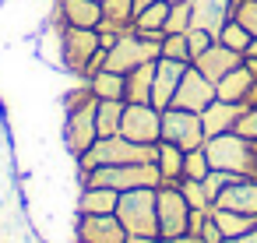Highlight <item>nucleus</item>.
<instances>
[{"mask_svg": "<svg viewBox=\"0 0 257 243\" xmlns=\"http://www.w3.org/2000/svg\"><path fill=\"white\" fill-rule=\"evenodd\" d=\"M57 22L71 29H99L102 4L99 0H57Z\"/></svg>", "mask_w": 257, "mask_h": 243, "instance_id": "nucleus-17", "label": "nucleus"}, {"mask_svg": "<svg viewBox=\"0 0 257 243\" xmlns=\"http://www.w3.org/2000/svg\"><path fill=\"white\" fill-rule=\"evenodd\" d=\"M127 243H159V239H145V236H127Z\"/></svg>", "mask_w": 257, "mask_h": 243, "instance_id": "nucleus-41", "label": "nucleus"}, {"mask_svg": "<svg viewBox=\"0 0 257 243\" xmlns=\"http://www.w3.org/2000/svg\"><path fill=\"white\" fill-rule=\"evenodd\" d=\"M197 239H201V243H222V232H218V225H215L211 211H208V218L201 222V232H197Z\"/></svg>", "mask_w": 257, "mask_h": 243, "instance_id": "nucleus-38", "label": "nucleus"}, {"mask_svg": "<svg viewBox=\"0 0 257 243\" xmlns=\"http://www.w3.org/2000/svg\"><path fill=\"white\" fill-rule=\"evenodd\" d=\"M197 243H201V239H197Z\"/></svg>", "mask_w": 257, "mask_h": 243, "instance_id": "nucleus-45", "label": "nucleus"}, {"mask_svg": "<svg viewBox=\"0 0 257 243\" xmlns=\"http://www.w3.org/2000/svg\"><path fill=\"white\" fill-rule=\"evenodd\" d=\"M113 187V190H138V187H159L162 176L155 169V162H127V166H95L85 176V187Z\"/></svg>", "mask_w": 257, "mask_h": 243, "instance_id": "nucleus-5", "label": "nucleus"}, {"mask_svg": "<svg viewBox=\"0 0 257 243\" xmlns=\"http://www.w3.org/2000/svg\"><path fill=\"white\" fill-rule=\"evenodd\" d=\"M250 53H253V57H257V39H253V43H250Z\"/></svg>", "mask_w": 257, "mask_h": 243, "instance_id": "nucleus-43", "label": "nucleus"}, {"mask_svg": "<svg viewBox=\"0 0 257 243\" xmlns=\"http://www.w3.org/2000/svg\"><path fill=\"white\" fill-rule=\"evenodd\" d=\"M222 243H257V225H253L250 232H243V236H232V239H222Z\"/></svg>", "mask_w": 257, "mask_h": 243, "instance_id": "nucleus-40", "label": "nucleus"}, {"mask_svg": "<svg viewBox=\"0 0 257 243\" xmlns=\"http://www.w3.org/2000/svg\"><path fill=\"white\" fill-rule=\"evenodd\" d=\"M208 173H211V162L204 155V145L201 148H190L183 155V180H204Z\"/></svg>", "mask_w": 257, "mask_h": 243, "instance_id": "nucleus-29", "label": "nucleus"}, {"mask_svg": "<svg viewBox=\"0 0 257 243\" xmlns=\"http://www.w3.org/2000/svg\"><path fill=\"white\" fill-rule=\"evenodd\" d=\"M155 204H159V236H180L190 229V201L183 197L180 183H159L155 187Z\"/></svg>", "mask_w": 257, "mask_h": 243, "instance_id": "nucleus-7", "label": "nucleus"}, {"mask_svg": "<svg viewBox=\"0 0 257 243\" xmlns=\"http://www.w3.org/2000/svg\"><path fill=\"white\" fill-rule=\"evenodd\" d=\"M123 99H95V127L99 138H113L120 134V120H123Z\"/></svg>", "mask_w": 257, "mask_h": 243, "instance_id": "nucleus-24", "label": "nucleus"}, {"mask_svg": "<svg viewBox=\"0 0 257 243\" xmlns=\"http://www.w3.org/2000/svg\"><path fill=\"white\" fill-rule=\"evenodd\" d=\"M92 99H95V95H92L88 81H81V85H74V88L64 92V113H71V109H78V106H85V102H92Z\"/></svg>", "mask_w": 257, "mask_h": 243, "instance_id": "nucleus-36", "label": "nucleus"}, {"mask_svg": "<svg viewBox=\"0 0 257 243\" xmlns=\"http://www.w3.org/2000/svg\"><path fill=\"white\" fill-rule=\"evenodd\" d=\"M232 131L257 145V106H243V109H239V120H236V127H232Z\"/></svg>", "mask_w": 257, "mask_h": 243, "instance_id": "nucleus-34", "label": "nucleus"}, {"mask_svg": "<svg viewBox=\"0 0 257 243\" xmlns=\"http://www.w3.org/2000/svg\"><path fill=\"white\" fill-rule=\"evenodd\" d=\"M232 18L257 39V0H236V11H232Z\"/></svg>", "mask_w": 257, "mask_h": 243, "instance_id": "nucleus-33", "label": "nucleus"}, {"mask_svg": "<svg viewBox=\"0 0 257 243\" xmlns=\"http://www.w3.org/2000/svg\"><path fill=\"white\" fill-rule=\"evenodd\" d=\"M166 18H169V0H159V4L134 15V32H141L148 39H162L166 36Z\"/></svg>", "mask_w": 257, "mask_h": 243, "instance_id": "nucleus-22", "label": "nucleus"}, {"mask_svg": "<svg viewBox=\"0 0 257 243\" xmlns=\"http://www.w3.org/2000/svg\"><path fill=\"white\" fill-rule=\"evenodd\" d=\"M159 243H197L190 232H180V236H159Z\"/></svg>", "mask_w": 257, "mask_h": 243, "instance_id": "nucleus-39", "label": "nucleus"}, {"mask_svg": "<svg viewBox=\"0 0 257 243\" xmlns=\"http://www.w3.org/2000/svg\"><path fill=\"white\" fill-rule=\"evenodd\" d=\"M190 25H194V18H190V4H169L166 36H173V32H187Z\"/></svg>", "mask_w": 257, "mask_h": 243, "instance_id": "nucleus-31", "label": "nucleus"}, {"mask_svg": "<svg viewBox=\"0 0 257 243\" xmlns=\"http://www.w3.org/2000/svg\"><path fill=\"white\" fill-rule=\"evenodd\" d=\"M190 64H180V60H169V57H159L155 60V81H152V106L155 109H169L173 99H176V88H180V78Z\"/></svg>", "mask_w": 257, "mask_h": 243, "instance_id": "nucleus-13", "label": "nucleus"}, {"mask_svg": "<svg viewBox=\"0 0 257 243\" xmlns=\"http://www.w3.org/2000/svg\"><path fill=\"white\" fill-rule=\"evenodd\" d=\"M159 53H162V39H148V36L131 29L113 43V50H106V67L120 71V74H131L134 67L159 60Z\"/></svg>", "mask_w": 257, "mask_h": 243, "instance_id": "nucleus-6", "label": "nucleus"}, {"mask_svg": "<svg viewBox=\"0 0 257 243\" xmlns=\"http://www.w3.org/2000/svg\"><path fill=\"white\" fill-rule=\"evenodd\" d=\"M239 109H243V106H236V102H222V99H215L208 109H201L204 138H215V134L232 131V127H236V120H239Z\"/></svg>", "mask_w": 257, "mask_h": 243, "instance_id": "nucleus-20", "label": "nucleus"}, {"mask_svg": "<svg viewBox=\"0 0 257 243\" xmlns=\"http://www.w3.org/2000/svg\"><path fill=\"white\" fill-rule=\"evenodd\" d=\"M211 43H215V36H211V32H204V29H194V25L187 29V46H190V60H197V57H201V53H204V50H208Z\"/></svg>", "mask_w": 257, "mask_h": 243, "instance_id": "nucleus-35", "label": "nucleus"}, {"mask_svg": "<svg viewBox=\"0 0 257 243\" xmlns=\"http://www.w3.org/2000/svg\"><path fill=\"white\" fill-rule=\"evenodd\" d=\"M116 218L127 229V236H145L159 239V204H155V187H138L123 190L116 201Z\"/></svg>", "mask_w": 257, "mask_h": 243, "instance_id": "nucleus-2", "label": "nucleus"}, {"mask_svg": "<svg viewBox=\"0 0 257 243\" xmlns=\"http://www.w3.org/2000/svg\"><path fill=\"white\" fill-rule=\"evenodd\" d=\"M116 201H120V190L88 183L78 194V215H116Z\"/></svg>", "mask_w": 257, "mask_h": 243, "instance_id": "nucleus-19", "label": "nucleus"}, {"mask_svg": "<svg viewBox=\"0 0 257 243\" xmlns=\"http://www.w3.org/2000/svg\"><path fill=\"white\" fill-rule=\"evenodd\" d=\"M64 148H67V155H74V159H81L95 141H99V127H95V99L92 102H85V106H78V109H71V113H64Z\"/></svg>", "mask_w": 257, "mask_h": 243, "instance_id": "nucleus-9", "label": "nucleus"}, {"mask_svg": "<svg viewBox=\"0 0 257 243\" xmlns=\"http://www.w3.org/2000/svg\"><path fill=\"white\" fill-rule=\"evenodd\" d=\"M169 4H194V0H169Z\"/></svg>", "mask_w": 257, "mask_h": 243, "instance_id": "nucleus-42", "label": "nucleus"}, {"mask_svg": "<svg viewBox=\"0 0 257 243\" xmlns=\"http://www.w3.org/2000/svg\"><path fill=\"white\" fill-rule=\"evenodd\" d=\"M253 85H257V71L243 60L239 67H232L218 85H215V99H222V102H236V106H243L246 102V95L253 92Z\"/></svg>", "mask_w": 257, "mask_h": 243, "instance_id": "nucleus-16", "label": "nucleus"}, {"mask_svg": "<svg viewBox=\"0 0 257 243\" xmlns=\"http://www.w3.org/2000/svg\"><path fill=\"white\" fill-rule=\"evenodd\" d=\"M120 134L138 145H159L162 141V109H155L152 102H127Z\"/></svg>", "mask_w": 257, "mask_h": 243, "instance_id": "nucleus-8", "label": "nucleus"}, {"mask_svg": "<svg viewBox=\"0 0 257 243\" xmlns=\"http://www.w3.org/2000/svg\"><path fill=\"white\" fill-rule=\"evenodd\" d=\"M180 190H183V197L190 201V208H197V211H211V201H208L201 180H180Z\"/></svg>", "mask_w": 257, "mask_h": 243, "instance_id": "nucleus-32", "label": "nucleus"}, {"mask_svg": "<svg viewBox=\"0 0 257 243\" xmlns=\"http://www.w3.org/2000/svg\"><path fill=\"white\" fill-rule=\"evenodd\" d=\"M152 81H155V60L134 67L123 85V102H152Z\"/></svg>", "mask_w": 257, "mask_h": 243, "instance_id": "nucleus-23", "label": "nucleus"}, {"mask_svg": "<svg viewBox=\"0 0 257 243\" xmlns=\"http://www.w3.org/2000/svg\"><path fill=\"white\" fill-rule=\"evenodd\" d=\"M204 155H208L211 169H222L232 176H257V145L236 131L204 138Z\"/></svg>", "mask_w": 257, "mask_h": 243, "instance_id": "nucleus-1", "label": "nucleus"}, {"mask_svg": "<svg viewBox=\"0 0 257 243\" xmlns=\"http://www.w3.org/2000/svg\"><path fill=\"white\" fill-rule=\"evenodd\" d=\"M232 11H236V0H194V4H190L194 29H204L211 36L222 32V25L232 18Z\"/></svg>", "mask_w": 257, "mask_h": 243, "instance_id": "nucleus-18", "label": "nucleus"}, {"mask_svg": "<svg viewBox=\"0 0 257 243\" xmlns=\"http://www.w3.org/2000/svg\"><path fill=\"white\" fill-rule=\"evenodd\" d=\"M229 180H236V176H232V173H222V169H211V173L201 180V183H204V194H208V201H211V204H215V197L222 194V187H225Z\"/></svg>", "mask_w": 257, "mask_h": 243, "instance_id": "nucleus-37", "label": "nucleus"}, {"mask_svg": "<svg viewBox=\"0 0 257 243\" xmlns=\"http://www.w3.org/2000/svg\"><path fill=\"white\" fill-rule=\"evenodd\" d=\"M162 141H173V145H180L183 152L201 148V145H204V124H201V113L180 109V106L162 109Z\"/></svg>", "mask_w": 257, "mask_h": 243, "instance_id": "nucleus-10", "label": "nucleus"}, {"mask_svg": "<svg viewBox=\"0 0 257 243\" xmlns=\"http://www.w3.org/2000/svg\"><path fill=\"white\" fill-rule=\"evenodd\" d=\"M127 162H155V145H138V141H127L123 134L99 138L78 159V173H92L95 166H127Z\"/></svg>", "mask_w": 257, "mask_h": 243, "instance_id": "nucleus-3", "label": "nucleus"}, {"mask_svg": "<svg viewBox=\"0 0 257 243\" xmlns=\"http://www.w3.org/2000/svg\"><path fill=\"white\" fill-rule=\"evenodd\" d=\"M183 148L173 141H159L155 145V169L162 176V183H180L183 180Z\"/></svg>", "mask_w": 257, "mask_h": 243, "instance_id": "nucleus-21", "label": "nucleus"}, {"mask_svg": "<svg viewBox=\"0 0 257 243\" xmlns=\"http://www.w3.org/2000/svg\"><path fill=\"white\" fill-rule=\"evenodd\" d=\"M78 243H127V229L116 215H78L74 225Z\"/></svg>", "mask_w": 257, "mask_h": 243, "instance_id": "nucleus-12", "label": "nucleus"}, {"mask_svg": "<svg viewBox=\"0 0 257 243\" xmlns=\"http://www.w3.org/2000/svg\"><path fill=\"white\" fill-rule=\"evenodd\" d=\"M116 32H131L134 29V0H102V22Z\"/></svg>", "mask_w": 257, "mask_h": 243, "instance_id": "nucleus-26", "label": "nucleus"}, {"mask_svg": "<svg viewBox=\"0 0 257 243\" xmlns=\"http://www.w3.org/2000/svg\"><path fill=\"white\" fill-rule=\"evenodd\" d=\"M211 218L222 232V239H232V236H243L257 225V215H243V211H229V208H211Z\"/></svg>", "mask_w": 257, "mask_h": 243, "instance_id": "nucleus-25", "label": "nucleus"}, {"mask_svg": "<svg viewBox=\"0 0 257 243\" xmlns=\"http://www.w3.org/2000/svg\"><path fill=\"white\" fill-rule=\"evenodd\" d=\"M243 57H246V53H236V50H229V46H222V43L215 39V43H211V46L194 60V67H197L208 81H215V85H218L232 67H239V64H243Z\"/></svg>", "mask_w": 257, "mask_h": 243, "instance_id": "nucleus-15", "label": "nucleus"}, {"mask_svg": "<svg viewBox=\"0 0 257 243\" xmlns=\"http://www.w3.org/2000/svg\"><path fill=\"white\" fill-rule=\"evenodd\" d=\"M99 4H102V0H99Z\"/></svg>", "mask_w": 257, "mask_h": 243, "instance_id": "nucleus-44", "label": "nucleus"}, {"mask_svg": "<svg viewBox=\"0 0 257 243\" xmlns=\"http://www.w3.org/2000/svg\"><path fill=\"white\" fill-rule=\"evenodd\" d=\"M57 43H60V67L85 81V71H88L92 57L102 50L99 46V29H71V25L57 22Z\"/></svg>", "mask_w": 257, "mask_h": 243, "instance_id": "nucleus-4", "label": "nucleus"}, {"mask_svg": "<svg viewBox=\"0 0 257 243\" xmlns=\"http://www.w3.org/2000/svg\"><path fill=\"white\" fill-rule=\"evenodd\" d=\"M222 46H229V50H236V53H250V43H253V36L236 22V18H229L225 25H222V32L215 36Z\"/></svg>", "mask_w": 257, "mask_h": 243, "instance_id": "nucleus-28", "label": "nucleus"}, {"mask_svg": "<svg viewBox=\"0 0 257 243\" xmlns=\"http://www.w3.org/2000/svg\"><path fill=\"white\" fill-rule=\"evenodd\" d=\"M215 102V81H208L194 64L183 71V78H180V88H176V99H173V106H180V109H194V113H201V109H208Z\"/></svg>", "mask_w": 257, "mask_h": 243, "instance_id": "nucleus-11", "label": "nucleus"}, {"mask_svg": "<svg viewBox=\"0 0 257 243\" xmlns=\"http://www.w3.org/2000/svg\"><path fill=\"white\" fill-rule=\"evenodd\" d=\"M123 85H127V74L109 71V67H102L99 74L88 78V88L95 99H123Z\"/></svg>", "mask_w": 257, "mask_h": 243, "instance_id": "nucleus-27", "label": "nucleus"}, {"mask_svg": "<svg viewBox=\"0 0 257 243\" xmlns=\"http://www.w3.org/2000/svg\"><path fill=\"white\" fill-rule=\"evenodd\" d=\"M159 57H169V60H180V64H194L190 60V46H187V32L162 36V53Z\"/></svg>", "mask_w": 257, "mask_h": 243, "instance_id": "nucleus-30", "label": "nucleus"}, {"mask_svg": "<svg viewBox=\"0 0 257 243\" xmlns=\"http://www.w3.org/2000/svg\"><path fill=\"white\" fill-rule=\"evenodd\" d=\"M211 208H229V211H243V215H257V176H236L222 187V194L215 197Z\"/></svg>", "mask_w": 257, "mask_h": 243, "instance_id": "nucleus-14", "label": "nucleus"}]
</instances>
